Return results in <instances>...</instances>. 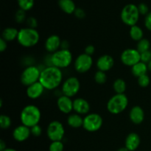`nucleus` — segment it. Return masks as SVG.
Returning a JSON list of instances; mask_svg holds the SVG:
<instances>
[{
  "label": "nucleus",
  "mask_w": 151,
  "mask_h": 151,
  "mask_svg": "<svg viewBox=\"0 0 151 151\" xmlns=\"http://www.w3.org/2000/svg\"><path fill=\"white\" fill-rule=\"evenodd\" d=\"M63 72L55 66H46L41 69L39 82L45 90L52 91L63 83Z\"/></svg>",
  "instance_id": "obj_1"
},
{
  "label": "nucleus",
  "mask_w": 151,
  "mask_h": 151,
  "mask_svg": "<svg viewBox=\"0 0 151 151\" xmlns=\"http://www.w3.org/2000/svg\"><path fill=\"white\" fill-rule=\"evenodd\" d=\"M41 119V112L39 108L35 105H27L21 111L20 120L22 125L29 128L36 125H39Z\"/></svg>",
  "instance_id": "obj_2"
},
{
  "label": "nucleus",
  "mask_w": 151,
  "mask_h": 151,
  "mask_svg": "<svg viewBox=\"0 0 151 151\" xmlns=\"http://www.w3.org/2000/svg\"><path fill=\"white\" fill-rule=\"evenodd\" d=\"M40 40V34L36 29L24 27L19 29L17 41L24 48H31L38 44Z\"/></svg>",
  "instance_id": "obj_3"
},
{
  "label": "nucleus",
  "mask_w": 151,
  "mask_h": 151,
  "mask_svg": "<svg viewBox=\"0 0 151 151\" xmlns=\"http://www.w3.org/2000/svg\"><path fill=\"white\" fill-rule=\"evenodd\" d=\"M129 100L125 94H116L112 96L107 103V110L111 114L117 115L122 113L128 108Z\"/></svg>",
  "instance_id": "obj_4"
},
{
  "label": "nucleus",
  "mask_w": 151,
  "mask_h": 151,
  "mask_svg": "<svg viewBox=\"0 0 151 151\" xmlns=\"http://www.w3.org/2000/svg\"><path fill=\"white\" fill-rule=\"evenodd\" d=\"M140 13L138 7L134 4H126L121 11L120 18L122 22L127 26L132 27L137 25L139 19Z\"/></svg>",
  "instance_id": "obj_5"
},
{
  "label": "nucleus",
  "mask_w": 151,
  "mask_h": 151,
  "mask_svg": "<svg viewBox=\"0 0 151 151\" xmlns=\"http://www.w3.org/2000/svg\"><path fill=\"white\" fill-rule=\"evenodd\" d=\"M73 60V56L69 50L60 49L55 52L52 54V66L59 69H66L69 67Z\"/></svg>",
  "instance_id": "obj_6"
},
{
  "label": "nucleus",
  "mask_w": 151,
  "mask_h": 151,
  "mask_svg": "<svg viewBox=\"0 0 151 151\" xmlns=\"http://www.w3.org/2000/svg\"><path fill=\"white\" fill-rule=\"evenodd\" d=\"M41 69L35 65H29L27 66L21 75V83L25 86H29L39 81Z\"/></svg>",
  "instance_id": "obj_7"
},
{
  "label": "nucleus",
  "mask_w": 151,
  "mask_h": 151,
  "mask_svg": "<svg viewBox=\"0 0 151 151\" xmlns=\"http://www.w3.org/2000/svg\"><path fill=\"white\" fill-rule=\"evenodd\" d=\"M103 124V117L99 114L89 113L83 117V128L90 133L98 131Z\"/></svg>",
  "instance_id": "obj_8"
},
{
  "label": "nucleus",
  "mask_w": 151,
  "mask_h": 151,
  "mask_svg": "<svg viewBox=\"0 0 151 151\" xmlns=\"http://www.w3.org/2000/svg\"><path fill=\"white\" fill-rule=\"evenodd\" d=\"M47 135L51 142L62 141L65 135L64 126L60 121H52L47 128Z\"/></svg>",
  "instance_id": "obj_9"
},
{
  "label": "nucleus",
  "mask_w": 151,
  "mask_h": 151,
  "mask_svg": "<svg viewBox=\"0 0 151 151\" xmlns=\"http://www.w3.org/2000/svg\"><path fill=\"white\" fill-rule=\"evenodd\" d=\"M81 88V82L76 77H69L62 83L61 91L63 95L72 98L77 95Z\"/></svg>",
  "instance_id": "obj_10"
},
{
  "label": "nucleus",
  "mask_w": 151,
  "mask_h": 151,
  "mask_svg": "<svg viewBox=\"0 0 151 151\" xmlns=\"http://www.w3.org/2000/svg\"><path fill=\"white\" fill-rule=\"evenodd\" d=\"M120 60L122 64L132 67L133 66L141 61V54L137 49L128 48L121 53Z\"/></svg>",
  "instance_id": "obj_11"
},
{
  "label": "nucleus",
  "mask_w": 151,
  "mask_h": 151,
  "mask_svg": "<svg viewBox=\"0 0 151 151\" xmlns=\"http://www.w3.org/2000/svg\"><path fill=\"white\" fill-rule=\"evenodd\" d=\"M93 58L91 56L82 53L76 58L74 63V67L78 73H86L91 69L93 66Z\"/></svg>",
  "instance_id": "obj_12"
},
{
  "label": "nucleus",
  "mask_w": 151,
  "mask_h": 151,
  "mask_svg": "<svg viewBox=\"0 0 151 151\" xmlns=\"http://www.w3.org/2000/svg\"><path fill=\"white\" fill-rule=\"evenodd\" d=\"M57 106L61 113L70 114L73 111V100L66 95H60L57 100Z\"/></svg>",
  "instance_id": "obj_13"
},
{
  "label": "nucleus",
  "mask_w": 151,
  "mask_h": 151,
  "mask_svg": "<svg viewBox=\"0 0 151 151\" xmlns=\"http://www.w3.org/2000/svg\"><path fill=\"white\" fill-rule=\"evenodd\" d=\"M114 65V60L113 57L109 55H103L98 58L96 62V66L98 70L103 72H109L113 68Z\"/></svg>",
  "instance_id": "obj_14"
},
{
  "label": "nucleus",
  "mask_w": 151,
  "mask_h": 151,
  "mask_svg": "<svg viewBox=\"0 0 151 151\" xmlns=\"http://www.w3.org/2000/svg\"><path fill=\"white\" fill-rule=\"evenodd\" d=\"M61 40L60 38L58 35L53 34V35H50L48 38L46 39L45 43H44V47L50 54L55 52L58 50L60 49V45H61Z\"/></svg>",
  "instance_id": "obj_15"
},
{
  "label": "nucleus",
  "mask_w": 151,
  "mask_h": 151,
  "mask_svg": "<svg viewBox=\"0 0 151 151\" xmlns=\"http://www.w3.org/2000/svg\"><path fill=\"white\" fill-rule=\"evenodd\" d=\"M31 135L30 128L24 125L16 127L13 131V137L18 142H23L27 140Z\"/></svg>",
  "instance_id": "obj_16"
},
{
  "label": "nucleus",
  "mask_w": 151,
  "mask_h": 151,
  "mask_svg": "<svg viewBox=\"0 0 151 151\" xmlns=\"http://www.w3.org/2000/svg\"><path fill=\"white\" fill-rule=\"evenodd\" d=\"M90 104L86 99L78 97L73 100V111L81 115H87L90 111Z\"/></svg>",
  "instance_id": "obj_17"
},
{
  "label": "nucleus",
  "mask_w": 151,
  "mask_h": 151,
  "mask_svg": "<svg viewBox=\"0 0 151 151\" xmlns=\"http://www.w3.org/2000/svg\"><path fill=\"white\" fill-rule=\"evenodd\" d=\"M44 90H45L44 87L38 81V82L35 83L27 87L26 94L29 99L36 100L44 94Z\"/></svg>",
  "instance_id": "obj_18"
},
{
  "label": "nucleus",
  "mask_w": 151,
  "mask_h": 151,
  "mask_svg": "<svg viewBox=\"0 0 151 151\" xmlns=\"http://www.w3.org/2000/svg\"><path fill=\"white\" fill-rule=\"evenodd\" d=\"M129 118L134 125H140L145 119V111L139 106H135L131 108L129 112Z\"/></svg>",
  "instance_id": "obj_19"
},
{
  "label": "nucleus",
  "mask_w": 151,
  "mask_h": 151,
  "mask_svg": "<svg viewBox=\"0 0 151 151\" xmlns=\"http://www.w3.org/2000/svg\"><path fill=\"white\" fill-rule=\"evenodd\" d=\"M141 139L137 133H130L125 141V147L129 151H135L139 147Z\"/></svg>",
  "instance_id": "obj_20"
},
{
  "label": "nucleus",
  "mask_w": 151,
  "mask_h": 151,
  "mask_svg": "<svg viewBox=\"0 0 151 151\" xmlns=\"http://www.w3.org/2000/svg\"><path fill=\"white\" fill-rule=\"evenodd\" d=\"M67 124L72 128H81L83 124V118L82 117V115L77 113L70 114L67 117Z\"/></svg>",
  "instance_id": "obj_21"
},
{
  "label": "nucleus",
  "mask_w": 151,
  "mask_h": 151,
  "mask_svg": "<svg viewBox=\"0 0 151 151\" xmlns=\"http://www.w3.org/2000/svg\"><path fill=\"white\" fill-rule=\"evenodd\" d=\"M19 31L16 27H9L5 28L2 31L1 33V38L4 40H5L7 42H10L14 40H17L18 35H19Z\"/></svg>",
  "instance_id": "obj_22"
},
{
  "label": "nucleus",
  "mask_w": 151,
  "mask_h": 151,
  "mask_svg": "<svg viewBox=\"0 0 151 151\" xmlns=\"http://www.w3.org/2000/svg\"><path fill=\"white\" fill-rule=\"evenodd\" d=\"M58 5L66 14H72L77 8L73 0H58Z\"/></svg>",
  "instance_id": "obj_23"
},
{
  "label": "nucleus",
  "mask_w": 151,
  "mask_h": 151,
  "mask_svg": "<svg viewBox=\"0 0 151 151\" xmlns=\"http://www.w3.org/2000/svg\"><path fill=\"white\" fill-rule=\"evenodd\" d=\"M147 65L140 61L131 67V73L135 78H139L147 73Z\"/></svg>",
  "instance_id": "obj_24"
},
{
  "label": "nucleus",
  "mask_w": 151,
  "mask_h": 151,
  "mask_svg": "<svg viewBox=\"0 0 151 151\" xmlns=\"http://www.w3.org/2000/svg\"><path fill=\"white\" fill-rule=\"evenodd\" d=\"M129 35L133 41H137V42L144 38L143 29L137 24L131 27L129 30Z\"/></svg>",
  "instance_id": "obj_25"
},
{
  "label": "nucleus",
  "mask_w": 151,
  "mask_h": 151,
  "mask_svg": "<svg viewBox=\"0 0 151 151\" xmlns=\"http://www.w3.org/2000/svg\"><path fill=\"white\" fill-rule=\"evenodd\" d=\"M113 88L116 94H125L127 88L126 83L122 78H117L114 81Z\"/></svg>",
  "instance_id": "obj_26"
},
{
  "label": "nucleus",
  "mask_w": 151,
  "mask_h": 151,
  "mask_svg": "<svg viewBox=\"0 0 151 151\" xmlns=\"http://www.w3.org/2000/svg\"><path fill=\"white\" fill-rule=\"evenodd\" d=\"M150 42L147 38H142L139 41L137 42V50L140 53H142L144 52L148 51L150 49Z\"/></svg>",
  "instance_id": "obj_27"
},
{
  "label": "nucleus",
  "mask_w": 151,
  "mask_h": 151,
  "mask_svg": "<svg viewBox=\"0 0 151 151\" xmlns=\"http://www.w3.org/2000/svg\"><path fill=\"white\" fill-rule=\"evenodd\" d=\"M17 2L19 9L24 10L25 12L31 10L35 4L34 0H17Z\"/></svg>",
  "instance_id": "obj_28"
},
{
  "label": "nucleus",
  "mask_w": 151,
  "mask_h": 151,
  "mask_svg": "<svg viewBox=\"0 0 151 151\" xmlns=\"http://www.w3.org/2000/svg\"><path fill=\"white\" fill-rule=\"evenodd\" d=\"M12 125V120L9 116L6 114H1L0 116V126L2 130H7Z\"/></svg>",
  "instance_id": "obj_29"
},
{
  "label": "nucleus",
  "mask_w": 151,
  "mask_h": 151,
  "mask_svg": "<svg viewBox=\"0 0 151 151\" xmlns=\"http://www.w3.org/2000/svg\"><path fill=\"white\" fill-rule=\"evenodd\" d=\"M94 79L97 84L102 85V84H104L107 81V75L105 72L98 70L94 74Z\"/></svg>",
  "instance_id": "obj_30"
},
{
  "label": "nucleus",
  "mask_w": 151,
  "mask_h": 151,
  "mask_svg": "<svg viewBox=\"0 0 151 151\" xmlns=\"http://www.w3.org/2000/svg\"><path fill=\"white\" fill-rule=\"evenodd\" d=\"M64 145L62 141L51 142L49 146V151H63Z\"/></svg>",
  "instance_id": "obj_31"
},
{
  "label": "nucleus",
  "mask_w": 151,
  "mask_h": 151,
  "mask_svg": "<svg viewBox=\"0 0 151 151\" xmlns=\"http://www.w3.org/2000/svg\"><path fill=\"white\" fill-rule=\"evenodd\" d=\"M137 81H138V84L140 87H142V88H146V87H147L150 85V78L147 75V74H146V75H144L137 78Z\"/></svg>",
  "instance_id": "obj_32"
},
{
  "label": "nucleus",
  "mask_w": 151,
  "mask_h": 151,
  "mask_svg": "<svg viewBox=\"0 0 151 151\" xmlns=\"http://www.w3.org/2000/svg\"><path fill=\"white\" fill-rule=\"evenodd\" d=\"M15 20L17 23L22 24L24 22L26 19V13H25V11L23 10H18L16 12V14H15Z\"/></svg>",
  "instance_id": "obj_33"
},
{
  "label": "nucleus",
  "mask_w": 151,
  "mask_h": 151,
  "mask_svg": "<svg viewBox=\"0 0 151 151\" xmlns=\"http://www.w3.org/2000/svg\"><path fill=\"white\" fill-rule=\"evenodd\" d=\"M30 131L31 135L35 137H38L42 134V128L39 125H36L35 126L30 128Z\"/></svg>",
  "instance_id": "obj_34"
},
{
  "label": "nucleus",
  "mask_w": 151,
  "mask_h": 151,
  "mask_svg": "<svg viewBox=\"0 0 151 151\" xmlns=\"http://www.w3.org/2000/svg\"><path fill=\"white\" fill-rule=\"evenodd\" d=\"M141 54V61L143 63H147L151 60V51L148 50V51L144 52L142 53H140Z\"/></svg>",
  "instance_id": "obj_35"
},
{
  "label": "nucleus",
  "mask_w": 151,
  "mask_h": 151,
  "mask_svg": "<svg viewBox=\"0 0 151 151\" xmlns=\"http://www.w3.org/2000/svg\"><path fill=\"white\" fill-rule=\"evenodd\" d=\"M138 10L139 12L140 15H143V16H146V15L148 14L150 12H149V7L145 3H140L138 6Z\"/></svg>",
  "instance_id": "obj_36"
},
{
  "label": "nucleus",
  "mask_w": 151,
  "mask_h": 151,
  "mask_svg": "<svg viewBox=\"0 0 151 151\" xmlns=\"http://www.w3.org/2000/svg\"><path fill=\"white\" fill-rule=\"evenodd\" d=\"M26 22L28 27L35 29L38 27V21H37V19L35 17H32V16L29 17L28 19H27Z\"/></svg>",
  "instance_id": "obj_37"
},
{
  "label": "nucleus",
  "mask_w": 151,
  "mask_h": 151,
  "mask_svg": "<svg viewBox=\"0 0 151 151\" xmlns=\"http://www.w3.org/2000/svg\"><path fill=\"white\" fill-rule=\"evenodd\" d=\"M145 27L147 30L151 31V12L145 17Z\"/></svg>",
  "instance_id": "obj_38"
},
{
  "label": "nucleus",
  "mask_w": 151,
  "mask_h": 151,
  "mask_svg": "<svg viewBox=\"0 0 151 151\" xmlns=\"http://www.w3.org/2000/svg\"><path fill=\"white\" fill-rule=\"evenodd\" d=\"M74 14H75V16H76L78 19H84L86 16L85 11H84L83 9L79 8V7H78V8H76V10H75Z\"/></svg>",
  "instance_id": "obj_39"
},
{
  "label": "nucleus",
  "mask_w": 151,
  "mask_h": 151,
  "mask_svg": "<svg viewBox=\"0 0 151 151\" xmlns=\"http://www.w3.org/2000/svg\"><path fill=\"white\" fill-rule=\"evenodd\" d=\"M94 52H95V47L93 45H91V44L87 45L86 47L85 50H84V53H86V54L90 56L92 55L94 53Z\"/></svg>",
  "instance_id": "obj_40"
},
{
  "label": "nucleus",
  "mask_w": 151,
  "mask_h": 151,
  "mask_svg": "<svg viewBox=\"0 0 151 151\" xmlns=\"http://www.w3.org/2000/svg\"><path fill=\"white\" fill-rule=\"evenodd\" d=\"M7 48V42L2 38H0V52H3L5 51Z\"/></svg>",
  "instance_id": "obj_41"
},
{
  "label": "nucleus",
  "mask_w": 151,
  "mask_h": 151,
  "mask_svg": "<svg viewBox=\"0 0 151 151\" xmlns=\"http://www.w3.org/2000/svg\"><path fill=\"white\" fill-rule=\"evenodd\" d=\"M69 43L66 40H63L61 41V45H60V49L62 50H69Z\"/></svg>",
  "instance_id": "obj_42"
},
{
  "label": "nucleus",
  "mask_w": 151,
  "mask_h": 151,
  "mask_svg": "<svg viewBox=\"0 0 151 151\" xmlns=\"http://www.w3.org/2000/svg\"><path fill=\"white\" fill-rule=\"evenodd\" d=\"M6 148H7V145H6V143L4 142V140L1 139L0 141V151H4Z\"/></svg>",
  "instance_id": "obj_43"
},
{
  "label": "nucleus",
  "mask_w": 151,
  "mask_h": 151,
  "mask_svg": "<svg viewBox=\"0 0 151 151\" xmlns=\"http://www.w3.org/2000/svg\"><path fill=\"white\" fill-rule=\"evenodd\" d=\"M117 151H129V150H128L125 147H120V148L118 149Z\"/></svg>",
  "instance_id": "obj_44"
},
{
  "label": "nucleus",
  "mask_w": 151,
  "mask_h": 151,
  "mask_svg": "<svg viewBox=\"0 0 151 151\" xmlns=\"http://www.w3.org/2000/svg\"><path fill=\"white\" fill-rule=\"evenodd\" d=\"M147 69H148V71H150L151 72V60L150 62H149L148 63H147Z\"/></svg>",
  "instance_id": "obj_45"
},
{
  "label": "nucleus",
  "mask_w": 151,
  "mask_h": 151,
  "mask_svg": "<svg viewBox=\"0 0 151 151\" xmlns=\"http://www.w3.org/2000/svg\"><path fill=\"white\" fill-rule=\"evenodd\" d=\"M4 151H17V150H15V149H13V148H10V147H7V148H6Z\"/></svg>",
  "instance_id": "obj_46"
}]
</instances>
